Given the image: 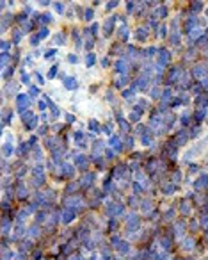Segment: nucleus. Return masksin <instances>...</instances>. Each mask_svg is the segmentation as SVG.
Returning <instances> with one entry per match:
<instances>
[{
  "mask_svg": "<svg viewBox=\"0 0 208 260\" xmlns=\"http://www.w3.org/2000/svg\"><path fill=\"white\" fill-rule=\"evenodd\" d=\"M73 217H75V212L73 210H68V212H64V223H69V221H73Z\"/></svg>",
  "mask_w": 208,
  "mask_h": 260,
  "instance_id": "f257e3e1",
  "label": "nucleus"
},
{
  "mask_svg": "<svg viewBox=\"0 0 208 260\" xmlns=\"http://www.w3.org/2000/svg\"><path fill=\"white\" fill-rule=\"evenodd\" d=\"M110 144H114V148H116V150H119V148H121V144H119V139H118V137H112V139H110Z\"/></svg>",
  "mask_w": 208,
  "mask_h": 260,
  "instance_id": "f03ea898",
  "label": "nucleus"
}]
</instances>
